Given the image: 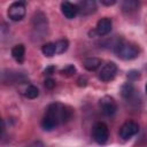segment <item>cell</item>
Segmentation results:
<instances>
[{
  "label": "cell",
  "instance_id": "1",
  "mask_svg": "<svg viewBox=\"0 0 147 147\" xmlns=\"http://www.w3.org/2000/svg\"><path fill=\"white\" fill-rule=\"evenodd\" d=\"M72 115H74V110L69 106L60 102L51 103L47 107L45 115L41 119V127L45 131H52L59 125L69 122Z\"/></svg>",
  "mask_w": 147,
  "mask_h": 147
},
{
  "label": "cell",
  "instance_id": "2",
  "mask_svg": "<svg viewBox=\"0 0 147 147\" xmlns=\"http://www.w3.org/2000/svg\"><path fill=\"white\" fill-rule=\"evenodd\" d=\"M114 52L119 59L129 61V60H133V59L138 57L139 53H140V49H139L138 45H136L131 41L121 40V41L115 44Z\"/></svg>",
  "mask_w": 147,
  "mask_h": 147
},
{
  "label": "cell",
  "instance_id": "3",
  "mask_svg": "<svg viewBox=\"0 0 147 147\" xmlns=\"http://www.w3.org/2000/svg\"><path fill=\"white\" fill-rule=\"evenodd\" d=\"M92 136L96 144L105 145L109 139V129H108L107 124L103 122H96L93 126Z\"/></svg>",
  "mask_w": 147,
  "mask_h": 147
},
{
  "label": "cell",
  "instance_id": "4",
  "mask_svg": "<svg viewBox=\"0 0 147 147\" xmlns=\"http://www.w3.org/2000/svg\"><path fill=\"white\" fill-rule=\"evenodd\" d=\"M25 11H26V8H25V2L23 1H16V2H13L8 10H7V15L8 17L11 20V21H21L24 16H25Z\"/></svg>",
  "mask_w": 147,
  "mask_h": 147
},
{
  "label": "cell",
  "instance_id": "5",
  "mask_svg": "<svg viewBox=\"0 0 147 147\" xmlns=\"http://www.w3.org/2000/svg\"><path fill=\"white\" fill-rule=\"evenodd\" d=\"M99 107H100L102 114H105L106 116H111L117 110V103H116L115 99L110 95H103L99 100Z\"/></svg>",
  "mask_w": 147,
  "mask_h": 147
},
{
  "label": "cell",
  "instance_id": "6",
  "mask_svg": "<svg viewBox=\"0 0 147 147\" xmlns=\"http://www.w3.org/2000/svg\"><path fill=\"white\" fill-rule=\"evenodd\" d=\"M138 132H139L138 123H136L133 121H127L121 126L118 134H119V138H122L123 140H129L133 136H136Z\"/></svg>",
  "mask_w": 147,
  "mask_h": 147
},
{
  "label": "cell",
  "instance_id": "7",
  "mask_svg": "<svg viewBox=\"0 0 147 147\" xmlns=\"http://www.w3.org/2000/svg\"><path fill=\"white\" fill-rule=\"evenodd\" d=\"M117 74V65L114 62H107L99 71V79L102 82H110Z\"/></svg>",
  "mask_w": 147,
  "mask_h": 147
},
{
  "label": "cell",
  "instance_id": "8",
  "mask_svg": "<svg viewBox=\"0 0 147 147\" xmlns=\"http://www.w3.org/2000/svg\"><path fill=\"white\" fill-rule=\"evenodd\" d=\"M121 95L123 96V99H125L130 103H137V100L139 98V94H138L136 87L130 82H127V83L122 85V87H121Z\"/></svg>",
  "mask_w": 147,
  "mask_h": 147
},
{
  "label": "cell",
  "instance_id": "9",
  "mask_svg": "<svg viewBox=\"0 0 147 147\" xmlns=\"http://www.w3.org/2000/svg\"><path fill=\"white\" fill-rule=\"evenodd\" d=\"M111 28H113L111 18H109V17H102V18H100L98 21L94 31H95V34L102 37V36L108 34L111 31Z\"/></svg>",
  "mask_w": 147,
  "mask_h": 147
},
{
  "label": "cell",
  "instance_id": "10",
  "mask_svg": "<svg viewBox=\"0 0 147 147\" xmlns=\"http://www.w3.org/2000/svg\"><path fill=\"white\" fill-rule=\"evenodd\" d=\"M61 11H62L63 16L68 20H72L79 13L78 6L76 3H72V2H69V1H63L61 3Z\"/></svg>",
  "mask_w": 147,
  "mask_h": 147
},
{
  "label": "cell",
  "instance_id": "11",
  "mask_svg": "<svg viewBox=\"0 0 147 147\" xmlns=\"http://www.w3.org/2000/svg\"><path fill=\"white\" fill-rule=\"evenodd\" d=\"M32 24L33 28L37 29L38 31H45L47 29V17L42 11H37L33 15L32 18Z\"/></svg>",
  "mask_w": 147,
  "mask_h": 147
},
{
  "label": "cell",
  "instance_id": "12",
  "mask_svg": "<svg viewBox=\"0 0 147 147\" xmlns=\"http://www.w3.org/2000/svg\"><path fill=\"white\" fill-rule=\"evenodd\" d=\"M78 10L82 15H90L96 10V3L92 0H84L77 3Z\"/></svg>",
  "mask_w": 147,
  "mask_h": 147
},
{
  "label": "cell",
  "instance_id": "13",
  "mask_svg": "<svg viewBox=\"0 0 147 147\" xmlns=\"http://www.w3.org/2000/svg\"><path fill=\"white\" fill-rule=\"evenodd\" d=\"M11 56L17 63H23L24 56H25V47L23 44L15 45L11 48Z\"/></svg>",
  "mask_w": 147,
  "mask_h": 147
},
{
  "label": "cell",
  "instance_id": "14",
  "mask_svg": "<svg viewBox=\"0 0 147 147\" xmlns=\"http://www.w3.org/2000/svg\"><path fill=\"white\" fill-rule=\"evenodd\" d=\"M139 6H140V3L137 0H125V1H123L121 3L122 11L123 13H127V14L136 11L139 8Z\"/></svg>",
  "mask_w": 147,
  "mask_h": 147
},
{
  "label": "cell",
  "instance_id": "15",
  "mask_svg": "<svg viewBox=\"0 0 147 147\" xmlns=\"http://www.w3.org/2000/svg\"><path fill=\"white\" fill-rule=\"evenodd\" d=\"M101 65V60L98 57H87L83 62V67L87 71H94Z\"/></svg>",
  "mask_w": 147,
  "mask_h": 147
},
{
  "label": "cell",
  "instance_id": "16",
  "mask_svg": "<svg viewBox=\"0 0 147 147\" xmlns=\"http://www.w3.org/2000/svg\"><path fill=\"white\" fill-rule=\"evenodd\" d=\"M41 52L45 56L47 57H52L55 53H56V48H55V42H46L42 45L41 47Z\"/></svg>",
  "mask_w": 147,
  "mask_h": 147
},
{
  "label": "cell",
  "instance_id": "17",
  "mask_svg": "<svg viewBox=\"0 0 147 147\" xmlns=\"http://www.w3.org/2000/svg\"><path fill=\"white\" fill-rule=\"evenodd\" d=\"M24 96L28 99H36L39 95V90L34 86V85H29L25 90H24Z\"/></svg>",
  "mask_w": 147,
  "mask_h": 147
},
{
  "label": "cell",
  "instance_id": "18",
  "mask_svg": "<svg viewBox=\"0 0 147 147\" xmlns=\"http://www.w3.org/2000/svg\"><path fill=\"white\" fill-rule=\"evenodd\" d=\"M69 47V41L67 39H60L55 42V48H56V53L57 54H62L64 53Z\"/></svg>",
  "mask_w": 147,
  "mask_h": 147
},
{
  "label": "cell",
  "instance_id": "19",
  "mask_svg": "<svg viewBox=\"0 0 147 147\" xmlns=\"http://www.w3.org/2000/svg\"><path fill=\"white\" fill-rule=\"evenodd\" d=\"M76 68H75V65H72V64H68V65H65L63 69H61L60 70V74L62 75V76H64V77H71V76H74L75 74H76Z\"/></svg>",
  "mask_w": 147,
  "mask_h": 147
},
{
  "label": "cell",
  "instance_id": "20",
  "mask_svg": "<svg viewBox=\"0 0 147 147\" xmlns=\"http://www.w3.org/2000/svg\"><path fill=\"white\" fill-rule=\"evenodd\" d=\"M140 77V72L138 70H131L127 72V78L130 82H133V80H137L138 78Z\"/></svg>",
  "mask_w": 147,
  "mask_h": 147
},
{
  "label": "cell",
  "instance_id": "21",
  "mask_svg": "<svg viewBox=\"0 0 147 147\" xmlns=\"http://www.w3.org/2000/svg\"><path fill=\"white\" fill-rule=\"evenodd\" d=\"M76 83H77V85H78L79 87H85V86L87 85V78H86L85 76H80V77L76 80Z\"/></svg>",
  "mask_w": 147,
  "mask_h": 147
},
{
  "label": "cell",
  "instance_id": "22",
  "mask_svg": "<svg viewBox=\"0 0 147 147\" xmlns=\"http://www.w3.org/2000/svg\"><path fill=\"white\" fill-rule=\"evenodd\" d=\"M45 86H46V88H48V90L54 88V87H55V80H54L53 78H47V79L45 80Z\"/></svg>",
  "mask_w": 147,
  "mask_h": 147
},
{
  "label": "cell",
  "instance_id": "23",
  "mask_svg": "<svg viewBox=\"0 0 147 147\" xmlns=\"http://www.w3.org/2000/svg\"><path fill=\"white\" fill-rule=\"evenodd\" d=\"M54 71H55V65H48L44 70V74L45 75H52V74H54Z\"/></svg>",
  "mask_w": 147,
  "mask_h": 147
},
{
  "label": "cell",
  "instance_id": "24",
  "mask_svg": "<svg viewBox=\"0 0 147 147\" xmlns=\"http://www.w3.org/2000/svg\"><path fill=\"white\" fill-rule=\"evenodd\" d=\"M28 147H45V146H44V144H42L41 141L38 140V141H33V142L30 144Z\"/></svg>",
  "mask_w": 147,
  "mask_h": 147
},
{
  "label": "cell",
  "instance_id": "25",
  "mask_svg": "<svg viewBox=\"0 0 147 147\" xmlns=\"http://www.w3.org/2000/svg\"><path fill=\"white\" fill-rule=\"evenodd\" d=\"M101 3L105 6H113L116 3V1L115 0H101Z\"/></svg>",
  "mask_w": 147,
  "mask_h": 147
},
{
  "label": "cell",
  "instance_id": "26",
  "mask_svg": "<svg viewBox=\"0 0 147 147\" xmlns=\"http://www.w3.org/2000/svg\"><path fill=\"white\" fill-rule=\"evenodd\" d=\"M145 91H146V94H147V84H146V87H145Z\"/></svg>",
  "mask_w": 147,
  "mask_h": 147
}]
</instances>
